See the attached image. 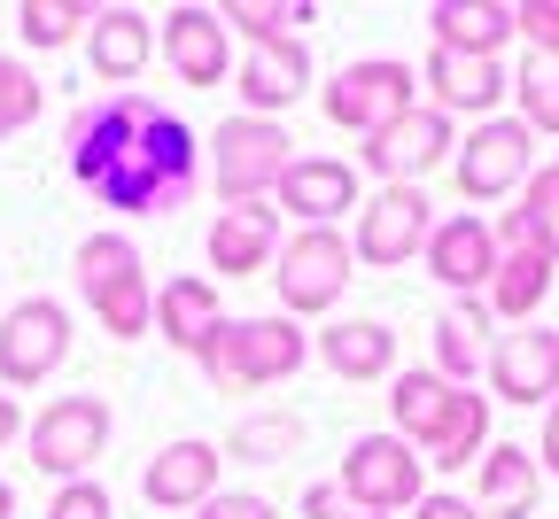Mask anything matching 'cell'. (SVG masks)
I'll list each match as a JSON object with an SVG mask.
<instances>
[{
  "label": "cell",
  "mask_w": 559,
  "mask_h": 519,
  "mask_svg": "<svg viewBox=\"0 0 559 519\" xmlns=\"http://www.w3.org/2000/svg\"><path fill=\"white\" fill-rule=\"evenodd\" d=\"M194 132L156 101V94H102L70 117L62 132V164L102 209H132V217H156L179 209L194 194Z\"/></svg>",
  "instance_id": "6da1fadb"
},
{
  "label": "cell",
  "mask_w": 559,
  "mask_h": 519,
  "mask_svg": "<svg viewBox=\"0 0 559 519\" xmlns=\"http://www.w3.org/2000/svg\"><path fill=\"white\" fill-rule=\"evenodd\" d=\"M218 396H249V388H280L311 364V334L296 318H226L210 334V349L194 357Z\"/></svg>",
  "instance_id": "7a4b0ae2"
},
{
  "label": "cell",
  "mask_w": 559,
  "mask_h": 519,
  "mask_svg": "<svg viewBox=\"0 0 559 519\" xmlns=\"http://www.w3.org/2000/svg\"><path fill=\"white\" fill-rule=\"evenodd\" d=\"M70 271H79V294H86V311L102 318L109 341H140V334H156V287H148V264H140L132 233H86L79 256H70Z\"/></svg>",
  "instance_id": "3957f363"
},
{
  "label": "cell",
  "mask_w": 559,
  "mask_h": 519,
  "mask_svg": "<svg viewBox=\"0 0 559 519\" xmlns=\"http://www.w3.org/2000/svg\"><path fill=\"white\" fill-rule=\"evenodd\" d=\"M288 164H296V140L272 117H226L218 132H210V186H218L226 209L272 202L280 179H288Z\"/></svg>",
  "instance_id": "277c9868"
},
{
  "label": "cell",
  "mask_w": 559,
  "mask_h": 519,
  "mask_svg": "<svg viewBox=\"0 0 559 519\" xmlns=\"http://www.w3.org/2000/svg\"><path fill=\"white\" fill-rule=\"evenodd\" d=\"M349 271H358V256H349V233L342 226H296L288 241H280L272 256V287H280V318H319L342 303Z\"/></svg>",
  "instance_id": "5b68a950"
},
{
  "label": "cell",
  "mask_w": 559,
  "mask_h": 519,
  "mask_svg": "<svg viewBox=\"0 0 559 519\" xmlns=\"http://www.w3.org/2000/svg\"><path fill=\"white\" fill-rule=\"evenodd\" d=\"M319 109H326V124H342V132L373 140L381 124H396L404 109H419V70H412V62H396V55L342 62L334 79L319 86Z\"/></svg>",
  "instance_id": "8992f818"
},
{
  "label": "cell",
  "mask_w": 559,
  "mask_h": 519,
  "mask_svg": "<svg viewBox=\"0 0 559 519\" xmlns=\"http://www.w3.org/2000/svg\"><path fill=\"white\" fill-rule=\"evenodd\" d=\"M109 434H117V419L102 396H55L24 426V450L47 481H94V466L109 458Z\"/></svg>",
  "instance_id": "52a82bcc"
},
{
  "label": "cell",
  "mask_w": 559,
  "mask_h": 519,
  "mask_svg": "<svg viewBox=\"0 0 559 519\" xmlns=\"http://www.w3.org/2000/svg\"><path fill=\"white\" fill-rule=\"evenodd\" d=\"M528 171H536V132L521 117H481L451 156V179L466 202H506L528 186Z\"/></svg>",
  "instance_id": "ba28073f"
},
{
  "label": "cell",
  "mask_w": 559,
  "mask_h": 519,
  "mask_svg": "<svg viewBox=\"0 0 559 519\" xmlns=\"http://www.w3.org/2000/svg\"><path fill=\"white\" fill-rule=\"evenodd\" d=\"M334 481L358 496L366 511L396 519V511H412L419 496H428V458H419L404 434H358V442L342 450V473H334Z\"/></svg>",
  "instance_id": "9c48e42d"
},
{
  "label": "cell",
  "mask_w": 559,
  "mask_h": 519,
  "mask_svg": "<svg viewBox=\"0 0 559 519\" xmlns=\"http://www.w3.org/2000/svg\"><path fill=\"white\" fill-rule=\"evenodd\" d=\"M459 156V117H443V109H404L396 124H381L366 147H358V164L381 179V186H419L428 171H443Z\"/></svg>",
  "instance_id": "30bf717a"
},
{
  "label": "cell",
  "mask_w": 559,
  "mask_h": 519,
  "mask_svg": "<svg viewBox=\"0 0 559 519\" xmlns=\"http://www.w3.org/2000/svg\"><path fill=\"white\" fill-rule=\"evenodd\" d=\"M70 357V311L55 294H24L0 318V388H47V373H62Z\"/></svg>",
  "instance_id": "8fae6325"
},
{
  "label": "cell",
  "mask_w": 559,
  "mask_h": 519,
  "mask_svg": "<svg viewBox=\"0 0 559 519\" xmlns=\"http://www.w3.org/2000/svg\"><path fill=\"white\" fill-rule=\"evenodd\" d=\"M436 233V202L419 186H381L373 202H358V233H349V256L373 264V271H396L428 249Z\"/></svg>",
  "instance_id": "7c38bea8"
},
{
  "label": "cell",
  "mask_w": 559,
  "mask_h": 519,
  "mask_svg": "<svg viewBox=\"0 0 559 519\" xmlns=\"http://www.w3.org/2000/svg\"><path fill=\"white\" fill-rule=\"evenodd\" d=\"M419 264H428V279L451 287V294H489V279H498V226L474 217V209L436 217V233H428V249H419Z\"/></svg>",
  "instance_id": "4fadbf2b"
},
{
  "label": "cell",
  "mask_w": 559,
  "mask_h": 519,
  "mask_svg": "<svg viewBox=\"0 0 559 519\" xmlns=\"http://www.w3.org/2000/svg\"><path fill=\"white\" fill-rule=\"evenodd\" d=\"M156 55L171 62L179 86H226L234 79V32L218 24V9H171L156 24Z\"/></svg>",
  "instance_id": "5bb4252c"
},
{
  "label": "cell",
  "mask_w": 559,
  "mask_h": 519,
  "mask_svg": "<svg viewBox=\"0 0 559 519\" xmlns=\"http://www.w3.org/2000/svg\"><path fill=\"white\" fill-rule=\"evenodd\" d=\"M218 473H226V450L218 442H164V450L148 458V473H140V496H148L156 511H202L210 496H218Z\"/></svg>",
  "instance_id": "9a60e30c"
},
{
  "label": "cell",
  "mask_w": 559,
  "mask_h": 519,
  "mask_svg": "<svg viewBox=\"0 0 559 519\" xmlns=\"http://www.w3.org/2000/svg\"><path fill=\"white\" fill-rule=\"evenodd\" d=\"M234 94H241V117H272L296 109L311 94V47L304 39H272V47H249L241 70H234Z\"/></svg>",
  "instance_id": "2e32d148"
},
{
  "label": "cell",
  "mask_w": 559,
  "mask_h": 519,
  "mask_svg": "<svg viewBox=\"0 0 559 519\" xmlns=\"http://www.w3.org/2000/svg\"><path fill=\"white\" fill-rule=\"evenodd\" d=\"M489 388H498L506 403H551L559 396V334L551 326H521L506 334L498 349H489Z\"/></svg>",
  "instance_id": "e0dca14e"
},
{
  "label": "cell",
  "mask_w": 559,
  "mask_h": 519,
  "mask_svg": "<svg viewBox=\"0 0 559 519\" xmlns=\"http://www.w3.org/2000/svg\"><path fill=\"white\" fill-rule=\"evenodd\" d=\"M272 209H288L296 226H334V217L358 209V164H342V156H296L288 179H280Z\"/></svg>",
  "instance_id": "ac0fdd59"
},
{
  "label": "cell",
  "mask_w": 559,
  "mask_h": 519,
  "mask_svg": "<svg viewBox=\"0 0 559 519\" xmlns=\"http://www.w3.org/2000/svg\"><path fill=\"white\" fill-rule=\"evenodd\" d=\"M419 86H428V109L443 117H498L506 101V62H489V55H428V70H419Z\"/></svg>",
  "instance_id": "d6986e66"
},
{
  "label": "cell",
  "mask_w": 559,
  "mask_h": 519,
  "mask_svg": "<svg viewBox=\"0 0 559 519\" xmlns=\"http://www.w3.org/2000/svg\"><path fill=\"white\" fill-rule=\"evenodd\" d=\"M280 209L272 202H249V209H218L210 217V271H226V279H257V271H272V256H280Z\"/></svg>",
  "instance_id": "ffe728a7"
},
{
  "label": "cell",
  "mask_w": 559,
  "mask_h": 519,
  "mask_svg": "<svg viewBox=\"0 0 559 519\" xmlns=\"http://www.w3.org/2000/svg\"><path fill=\"white\" fill-rule=\"evenodd\" d=\"M148 55H156V16H140V9H94L86 62H94V79L109 94H132V79L148 70Z\"/></svg>",
  "instance_id": "44dd1931"
},
{
  "label": "cell",
  "mask_w": 559,
  "mask_h": 519,
  "mask_svg": "<svg viewBox=\"0 0 559 519\" xmlns=\"http://www.w3.org/2000/svg\"><path fill=\"white\" fill-rule=\"evenodd\" d=\"M218 326H226L218 279H194V271H179V279H164V287H156V334H164L179 357H202Z\"/></svg>",
  "instance_id": "7402d4cb"
},
{
  "label": "cell",
  "mask_w": 559,
  "mask_h": 519,
  "mask_svg": "<svg viewBox=\"0 0 559 519\" xmlns=\"http://www.w3.org/2000/svg\"><path fill=\"white\" fill-rule=\"evenodd\" d=\"M536 496H544L536 450H521V442H489V450H481L474 511H481V519H536Z\"/></svg>",
  "instance_id": "603a6c76"
},
{
  "label": "cell",
  "mask_w": 559,
  "mask_h": 519,
  "mask_svg": "<svg viewBox=\"0 0 559 519\" xmlns=\"http://www.w3.org/2000/svg\"><path fill=\"white\" fill-rule=\"evenodd\" d=\"M428 32L443 55H489V62H506V39H521L506 0H436Z\"/></svg>",
  "instance_id": "cb8c5ba5"
},
{
  "label": "cell",
  "mask_w": 559,
  "mask_h": 519,
  "mask_svg": "<svg viewBox=\"0 0 559 519\" xmlns=\"http://www.w3.org/2000/svg\"><path fill=\"white\" fill-rule=\"evenodd\" d=\"M319 364L334 381H396V334L381 318H334L319 334Z\"/></svg>",
  "instance_id": "d4e9b609"
},
{
  "label": "cell",
  "mask_w": 559,
  "mask_h": 519,
  "mask_svg": "<svg viewBox=\"0 0 559 519\" xmlns=\"http://www.w3.org/2000/svg\"><path fill=\"white\" fill-rule=\"evenodd\" d=\"M489 303L481 294H459V303L436 318V373L451 381V388H474L481 381V364H489Z\"/></svg>",
  "instance_id": "484cf974"
},
{
  "label": "cell",
  "mask_w": 559,
  "mask_h": 519,
  "mask_svg": "<svg viewBox=\"0 0 559 519\" xmlns=\"http://www.w3.org/2000/svg\"><path fill=\"white\" fill-rule=\"evenodd\" d=\"M551 256L544 249H498V279H489V294H481V303H489V318H513V326H528L536 311H544V294H551Z\"/></svg>",
  "instance_id": "4316f807"
},
{
  "label": "cell",
  "mask_w": 559,
  "mask_h": 519,
  "mask_svg": "<svg viewBox=\"0 0 559 519\" xmlns=\"http://www.w3.org/2000/svg\"><path fill=\"white\" fill-rule=\"evenodd\" d=\"M451 396H459V388L436 373V364H428V373H396V381H389V419H396V434L412 442V450H428V442H436Z\"/></svg>",
  "instance_id": "83f0119b"
},
{
  "label": "cell",
  "mask_w": 559,
  "mask_h": 519,
  "mask_svg": "<svg viewBox=\"0 0 559 519\" xmlns=\"http://www.w3.org/2000/svg\"><path fill=\"white\" fill-rule=\"evenodd\" d=\"M481 450H489V396L459 388L451 411H443V426H436V442L419 458H428L436 473H459V466H481Z\"/></svg>",
  "instance_id": "f1b7e54d"
},
{
  "label": "cell",
  "mask_w": 559,
  "mask_h": 519,
  "mask_svg": "<svg viewBox=\"0 0 559 519\" xmlns=\"http://www.w3.org/2000/svg\"><path fill=\"white\" fill-rule=\"evenodd\" d=\"M218 24L241 32L249 47H272V39H304L296 24H319V9H311V0H226Z\"/></svg>",
  "instance_id": "f546056e"
},
{
  "label": "cell",
  "mask_w": 559,
  "mask_h": 519,
  "mask_svg": "<svg viewBox=\"0 0 559 519\" xmlns=\"http://www.w3.org/2000/svg\"><path fill=\"white\" fill-rule=\"evenodd\" d=\"M296 450H304V419L296 411H257V419H241L226 434V458H241V466H280Z\"/></svg>",
  "instance_id": "4dcf8cb0"
},
{
  "label": "cell",
  "mask_w": 559,
  "mask_h": 519,
  "mask_svg": "<svg viewBox=\"0 0 559 519\" xmlns=\"http://www.w3.org/2000/svg\"><path fill=\"white\" fill-rule=\"evenodd\" d=\"M94 24V9H86V0H24V9H16V39L24 47H70V39H79Z\"/></svg>",
  "instance_id": "1f68e13d"
},
{
  "label": "cell",
  "mask_w": 559,
  "mask_h": 519,
  "mask_svg": "<svg viewBox=\"0 0 559 519\" xmlns=\"http://www.w3.org/2000/svg\"><path fill=\"white\" fill-rule=\"evenodd\" d=\"M513 94H521V124L544 140H559V62L551 55H528L521 70H513Z\"/></svg>",
  "instance_id": "d6a6232c"
},
{
  "label": "cell",
  "mask_w": 559,
  "mask_h": 519,
  "mask_svg": "<svg viewBox=\"0 0 559 519\" xmlns=\"http://www.w3.org/2000/svg\"><path fill=\"white\" fill-rule=\"evenodd\" d=\"M513 217L528 226V241L559 264V164H536V171H528V186H521Z\"/></svg>",
  "instance_id": "836d02e7"
},
{
  "label": "cell",
  "mask_w": 559,
  "mask_h": 519,
  "mask_svg": "<svg viewBox=\"0 0 559 519\" xmlns=\"http://www.w3.org/2000/svg\"><path fill=\"white\" fill-rule=\"evenodd\" d=\"M39 109H47V86L16 55H0V140H16L24 124H39Z\"/></svg>",
  "instance_id": "e575fe53"
},
{
  "label": "cell",
  "mask_w": 559,
  "mask_h": 519,
  "mask_svg": "<svg viewBox=\"0 0 559 519\" xmlns=\"http://www.w3.org/2000/svg\"><path fill=\"white\" fill-rule=\"evenodd\" d=\"M513 32L528 39V55L559 62V0H513Z\"/></svg>",
  "instance_id": "d590c367"
},
{
  "label": "cell",
  "mask_w": 559,
  "mask_h": 519,
  "mask_svg": "<svg viewBox=\"0 0 559 519\" xmlns=\"http://www.w3.org/2000/svg\"><path fill=\"white\" fill-rule=\"evenodd\" d=\"M47 519H117V504H109L102 481H62L55 504H47Z\"/></svg>",
  "instance_id": "8d00e7d4"
},
{
  "label": "cell",
  "mask_w": 559,
  "mask_h": 519,
  "mask_svg": "<svg viewBox=\"0 0 559 519\" xmlns=\"http://www.w3.org/2000/svg\"><path fill=\"white\" fill-rule=\"evenodd\" d=\"M304 519H381V511H366L342 481H311L304 488Z\"/></svg>",
  "instance_id": "74e56055"
},
{
  "label": "cell",
  "mask_w": 559,
  "mask_h": 519,
  "mask_svg": "<svg viewBox=\"0 0 559 519\" xmlns=\"http://www.w3.org/2000/svg\"><path fill=\"white\" fill-rule=\"evenodd\" d=\"M194 519H280V511H272V496H257V488H218Z\"/></svg>",
  "instance_id": "f35d334b"
},
{
  "label": "cell",
  "mask_w": 559,
  "mask_h": 519,
  "mask_svg": "<svg viewBox=\"0 0 559 519\" xmlns=\"http://www.w3.org/2000/svg\"><path fill=\"white\" fill-rule=\"evenodd\" d=\"M412 519H481V511H474V496H451V488H428V496H419V504H412Z\"/></svg>",
  "instance_id": "ab89813d"
},
{
  "label": "cell",
  "mask_w": 559,
  "mask_h": 519,
  "mask_svg": "<svg viewBox=\"0 0 559 519\" xmlns=\"http://www.w3.org/2000/svg\"><path fill=\"white\" fill-rule=\"evenodd\" d=\"M536 466H544V473L559 481V396L544 403V442H536Z\"/></svg>",
  "instance_id": "60d3db41"
},
{
  "label": "cell",
  "mask_w": 559,
  "mask_h": 519,
  "mask_svg": "<svg viewBox=\"0 0 559 519\" xmlns=\"http://www.w3.org/2000/svg\"><path fill=\"white\" fill-rule=\"evenodd\" d=\"M24 426H32L24 403H16V396H0V450H9V442H24Z\"/></svg>",
  "instance_id": "b9f144b4"
},
{
  "label": "cell",
  "mask_w": 559,
  "mask_h": 519,
  "mask_svg": "<svg viewBox=\"0 0 559 519\" xmlns=\"http://www.w3.org/2000/svg\"><path fill=\"white\" fill-rule=\"evenodd\" d=\"M0 519H16V488L9 481H0Z\"/></svg>",
  "instance_id": "7bdbcfd3"
}]
</instances>
